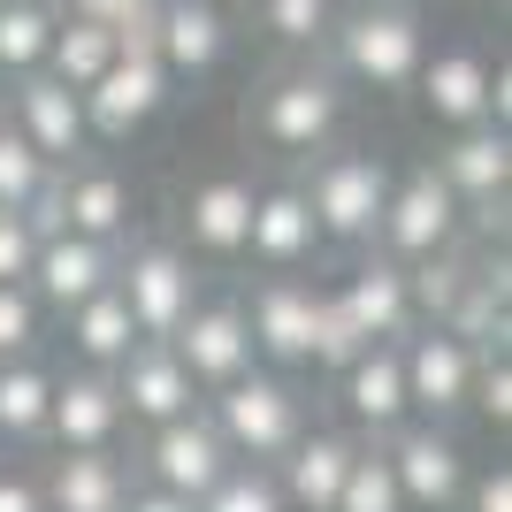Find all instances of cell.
I'll use <instances>...</instances> for the list:
<instances>
[{"mask_svg": "<svg viewBox=\"0 0 512 512\" xmlns=\"http://www.w3.org/2000/svg\"><path fill=\"white\" fill-rule=\"evenodd\" d=\"M344 100H352V92L337 85V69L321 62V54L276 62L253 85V100H245V130H253L268 153H283V161H314L321 146H337Z\"/></svg>", "mask_w": 512, "mask_h": 512, "instance_id": "obj_1", "label": "cell"}, {"mask_svg": "<svg viewBox=\"0 0 512 512\" xmlns=\"http://www.w3.org/2000/svg\"><path fill=\"white\" fill-rule=\"evenodd\" d=\"M321 62L337 69L344 92L352 85L360 92H413V77L428 62V23H421V8H367V0H352L329 23Z\"/></svg>", "mask_w": 512, "mask_h": 512, "instance_id": "obj_2", "label": "cell"}, {"mask_svg": "<svg viewBox=\"0 0 512 512\" xmlns=\"http://www.w3.org/2000/svg\"><path fill=\"white\" fill-rule=\"evenodd\" d=\"M390 176L398 169H390L375 146H321L314 161H306V176H299L321 245L367 253V245H375V222H383V199H390Z\"/></svg>", "mask_w": 512, "mask_h": 512, "instance_id": "obj_3", "label": "cell"}, {"mask_svg": "<svg viewBox=\"0 0 512 512\" xmlns=\"http://www.w3.org/2000/svg\"><path fill=\"white\" fill-rule=\"evenodd\" d=\"M199 406H207L214 436L230 444V459H245V467H276L283 451L314 428V421H306L299 383H291V375H276V367H253V375H237V383L207 390Z\"/></svg>", "mask_w": 512, "mask_h": 512, "instance_id": "obj_4", "label": "cell"}, {"mask_svg": "<svg viewBox=\"0 0 512 512\" xmlns=\"http://www.w3.org/2000/svg\"><path fill=\"white\" fill-rule=\"evenodd\" d=\"M467 245V207L444 192V176L413 161L406 176H390V199H383V222H375V245L367 253L398 260V268H421V260H444Z\"/></svg>", "mask_w": 512, "mask_h": 512, "instance_id": "obj_5", "label": "cell"}, {"mask_svg": "<svg viewBox=\"0 0 512 512\" xmlns=\"http://www.w3.org/2000/svg\"><path fill=\"white\" fill-rule=\"evenodd\" d=\"M115 291H123L138 337L169 344L176 329H184V314L207 299V276H199V260L184 253L176 237H130L123 260H115Z\"/></svg>", "mask_w": 512, "mask_h": 512, "instance_id": "obj_6", "label": "cell"}, {"mask_svg": "<svg viewBox=\"0 0 512 512\" xmlns=\"http://www.w3.org/2000/svg\"><path fill=\"white\" fill-rule=\"evenodd\" d=\"M237 459H230V444L214 436V421H207V406L199 413H184V421H161V428H146L138 436V451H130V474L146 482V490H169V497H184V505H199V497L230 474Z\"/></svg>", "mask_w": 512, "mask_h": 512, "instance_id": "obj_7", "label": "cell"}, {"mask_svg": "<svg viewBox=\"0 0 512 512\" xmlns=\"http://www.w3.org/2000/svg\"><path fill=\"white\" fill-rule=\"evenodd\" d=\"M169 92H176V77L153 54H115V62L92 77L77 100H85V130H92V146H130L138 130L169 107Z\"/></svg>", "mask_w": 512, "mask_h": 512, "instance_id": "obj_8", "label": "cell"}, {"mask_svg": "<svg viewBox=\"0 0 512 512\" xmlns=\"http://www.w3.org/2000/svg\"><path fill=\"white\" fill-rule=\"evenodd\" d=\"M398 367H406V406H413V421L451 428L459 413H467V398H474V367H482V352L459 344L451 329H436V321H421V329L398 344Z\"/></svg>", "mask_w": 512, "mask_h": 512, "instance_id": "obj_9", "label": "cell"}, {"mask_svg": "<svg viewBox=\"0 0 512 512\" xmlns=\"http://www.w3.org/2000/svg\"><path fill=\"white\" fill-rule=\"evenodd\" d=\"M390 474H398V497H406V512H459V497H467V444L451 436V428L436 421H406L398 436L383 444Z\"/></svg>", "mask_w": 512, "mask_h": 512, "instance_id": "obj_10", "label": "cell"}, {"mask_svg": "<svg viewBox=\"0 0 512 512\" xmlns=\"http://www.w3.org/2000/svg\"><path fill=\"white\" fill-rule=\"evenodd\" d=\"M169 352L184 360V375L199 383V398L222 383H237V375H253V329H245V299L237 291H207V299L184 314V329L169 337Z\"/></svg>", "mask_w": 512, "mask_h": 512, "instance_id": "obj_11", "label": "cell"}, {"mask_svg": "<svg viewBox=\"0 0 512 512\" xmlns=\"http://www.w3.org/2000/svg\"><path fill=\"white\" fill-rule=\"evenodd\" d=\"M123 398L115 375L62 360L54 367V406H46V444L39 451H123Z\"/></svg>", "mask_w": 512, "mask_h": 512, "instance_id": "obj_12", "label": "cell"}, {"mask_svg": "<svg viewBox=\"0 0 512 512\" xmlns=\"http://www.w3.org/2000/svg\"><path fill=\"white\" fill-rule=\"evenodd\" d=\"M314 306H321V283H306V276H260L253 291H245L253 360L276 367V375H299L306 352H314Z\"/></svg>", "mask_w": 512, "mask_h": 512, "instance_id": "obj_13", "label": "cell"}, {"mask_svg": "<svg viewBox=\"0 0 512 512\" xmlns=\"http://www.w3.org/2000/svg\"><path fill=\"white\" fill-rule=\"evenodd\" d=\"M8 123L23 130V146L39 153L46 169H77V161H92V130H85V100L69 85H54L46 69H31V77H16L8 85Z\"/></svg>", "mask_w": 512, "mask_h": 512, "instance_id": "obj_14", "label": "cell"}, {"mask_svg": "<svg viewBox=\"0 0 512 512\" xmlns=\"http://www.w3.org/2000/svg\"><path fill=\"white\" fill-rule=\"evenodd\" d=\"M253 176H199L192 192H184V207H176V245L199 260H245V230H253Z\"/></svg>", "mask_w": 512, "mask_h": 512, "instance_id": "obj_15", "label": "cell"}, {"mask_svg": "<svg viewBox=\"0 0 512 512\" xmlns=\"http://www.w3.org/2000/svg\"><path fill=\"white\" fill-rule=\"evenodd\" d=\"M329 383H337V406H344V436H360V444H390L413 421L398 344H367L360 360L344 367V375H329Z\"/></svg>", "mask_w": 512, "mask_h": 512, "instance_id": "obj_16", "label": "cell"}, {"mask_svg": "<svg viewBox=\"0 0 512 512\" xmlns=\"http://www.w3.org/2000/svg\"><path fill=\"white\" fill-rule=\"evenodd\" d=\"M54 207H62V230L100 237V245H130V230H138V192H130V176L115 169V161H100V153L54 176Z\"/></svg>", "mask_w": 512, "mask_h": 512, "instance_id": "obj_17", "label": "cell"}, {"mask_svg": "<svg viewBox=\"0 0 512 512\" xmlns=\"http://www.w3.org/2000/svg\"><path fill=\"white\" fill-rule=\"evenodd\" d=\"M115 260H123V245L54 230V237H39V260H31V299L46 306V321H62L69 306L100 299L107 283H115Z\"/></svg>", "mask_w": 512, "mask_h": 512, "instance_id": "obj_18", "label": "cell"}, {"mask_svg": "<svg viewBox=\"0 0 512 512\" xmlns=\"http://www.w3.org/2000/svg\"><path fill=\"white\" fill-rule=\"evenodd\" d=\"M115 398H123V421L146 436V428L161 421H184V413H199V383L184 375V360H176L169 344L138 337L123 352V367H115Z\"/></svg>", "mask_w": 512, "mask_h": 512, "instance_id": "obj_19", "label": "cell"}, {"mask_svg": "<svg viewBox=\"0 0 512 512\" xmlns=\"http://www.w3.org/2000/svg\"><path fill=\"white\" fill-rule=\"evenodd\" d=\"M245 260H260L268 276H299L306 260H321V230H314V207H306L299 176H283V184H260V192H253Z\"/></svg>", "mask_w": 512, "mask_h": 512, "instance_id": "obj_20", "label": "cell"}, {"mask_svg": "<svg viewBox=\"0 0 512 512\" xmlns=\"http://www.w3.org/2000/svg\"><path fill=\"white\" fill-rule=\"evenodd\" d=\"M490 54L474 46H428L421 77H413V100L436 130H467V123H490Z\"/></svg>", "mask_w": 512, "mask_h": 512, "instance_id": "obj_21", "label": "cell"}, {"mask_svg": "<svg viewBox=\"0 0 512 512\" xmlns=\"http://www.w3.org/2000/svg\"><path fill=\"white\" fill-rule=\"evenodd\" d=\"M329 291L344 299V314L360 321L367 344H406L413 329H421L406 268H398V260H383V253H360L352 268H344V283H329Z\"/></svg>", "mask_w": 512, "mask_h": 512, "instance_id": "obj_22", "label": "cell"}, {"mask_svg": "<svg viewBox=\"0 0 512 512\" xmlns=\"http://www.w3.org/2000/svg\"><path fill=\"white\" fill-rule=\"evenodd\" d=\"M138 474L123 451H46L39 467V497L46 512H123Z\"/></svg>", "mask_w": 512, "mask_h": 512, "instance_id": "obj_23", "label": "cell"}, {"mask_svg": "<svg viewBox=\"0 0 512 512\" xmlns=\"http://www.w3.org/2000/svg\"><path fill=\"white\" fill-rule=\"evenodd\" d=\"M352 459H360V436H344V428H306L268 474H276V490H283L291 512H329L337 490H344V474H352Z\"/></svg>", "mask_w": 512, "mask_h": 512, "instance_id": "obj_24", "label": "cell"}, {"mask_svg": "<svg viewBox=\"0 0 512 512\" xmlns=\"http://www.w3.org/2000/svg\"><path fill=\"white\" fill-rule=\"evenodd\" d=\"M222 54H230V16H222L214 0H161L153 62L169 69V77H207Z\"/></svg>", "mask_w": 512, "mask_h": 512, "instance_id": "obj_25", "label": "cell"}, {"mask_svg": "<svg viewBox=\"0 0 512 512\" xmlns=\"http://www.w3.org/2000/svg\"><path fill=\"white\" fill-rule=\"evenodd\" d=\"M62 337H69V360H77V367L115 375V367H123V352L138 344V321H130L123 291L107 283L100 299H85V306H69V314H62Z\"/></svg>", "mask_w": 512, "mask_h": 512, "instance_id": "obj_26", "label": "cell"}, {"mask_svg": "<svg viewBox=\"0 0 512 512\" xmlns=\"http://www.w3.org/2000/svg\"><path fill=\"white\" fill-rule=\"evenodd\" d=\"M46 406H54V367L31 360H0V444L8 451H39L46 444Z\"/></svg>", "mask_w": 512, "mask_h": 512, "instance_id": "obj_27", "label": "cell"}, {"mask_svg": "<svg viewBox=\"0 0 512 512\" xmlns=\"http://www.w3.org/2000/svg\"><path fill=\"white\" fill-rule=\"evenodd\" d=\"M54 0H0V85H16L31 69H46V46H54Z\"/></svg>", "mask_w": 512, "mask_h": 512, "instance_id": "obj_28", "label": "cell"}, {"mask_svg": "<svg viewBox=\"0 0 512 512\" xmlns=\"http://www.w3.org/2000/svg\"><path fill=\"white\" fill-rule=\"evenodd\" d=\"M115 62V31L107 23H85V16H54V46H46V77L69 92H85L100 69Z\"/></svg>", "mask_w": 512, "mask_h": 512, "instance_id": "obj_29", "label": "cell"}, {"mask_svg": "<svg viewBox=\"0 0 512 512\" xmlns=\"http://www.w3.org/2000/svg\"><path fill=\"white\" fill-rule=\"evenodd\" d=\"M337 8H344V0H253L260 31L283 46V62H306V54H321V39H329Z\"/></svg>", "mask_w": 512, "mask_h": 512, "instance_id": "obj_30", "label": "cell"}, {"mask_svg": "<svg viewBox=\"0 0 512 512\" xmlns=\"http://www.w3.org/2000/svg\"><path fill=\"white\" fill-rule=\"evenodd\" d=\"M54 176H62V169H46L39 153L23 146V130L0 115V214H23L31 199H46V192H54Z\"/></svg>", "mask_w": 512, "mask_h": 512, "instance_id": "obj_31", "label": "cell"}, {"mask_svg": "<svg viewBox=\"0 0 512 512\" xmlns=\"http://www.w3.org/2000/svg\"><path fill=\"white\" fill-rule=\"evenodd\" d=\"M367 352V337H360V321L344 314V299L321 283V306H314V352H306V367L314 375H344V367Z\"/></svg>", "mask_w": 512, "mask_h": 512, "instance_id": "obj_32", "label": "cell"}, {"mask_svg": "<svg viewBox=\"0 0 512 512\" xmlns=\"http://www.w3.org/2000/svg\"><path fill=\"white\" fill-rule=\"evenodd\" d=\"M329 512H406L383 444H360V459H352V474H344V490H337V505H329Z\"/></svg>", "mask_w": 512, "mask_h": 512, "instance_id": "obj_33", "label": "cell"}, {"mask_svg": "<svg viewBox=\"0 0 512 512\" xmlns=\"http://www.w3.org/2000/svg\"><path fill=\"white\" fill-rule=\"evenodd\" d=\"M199 512H291V505H283V490H276L268 467H245V459H237V467L199 497Z\"/></svg>", "mask_w": 512, "mask_h": 512, "instance_id": "obj_34", "label": "cell"}, {"mask_svg": "<svg viewBox=\"0 0 512 512\" xmlns=\"http://www.w3.org/2000/svg\"><path fill=\"white\" fill-rule=\"evenodd\" d=\"M46 344V306L31 299V283H0V360H31Z\"/></svg>", "mask_w": 512, "mask_h": 512, "instance_id": "obj_35", "label": "cell"}, {"mask_svg": "<svg viewBox=\"0 0 512 512\" xmlns=\"http://www.w3.org/2000/svg\"><path fill=\"white\" fill-rule=\"evenodd\" d=\"M467 413H474L482 428H497V436L512 428V360H505V352H482V367H474V398H467Z\"/></svg>", "mask_w": 512, "mask_h": 512, "instance_id": "obj_36", "label": "cell"}, {"mask_svg": "<svg viewBox=\"0 0 512 512\" xmlns=\"http://www.w3.org/2000/svg\"><path fill=\"white\" fill-rule=\"evenodd\" d=\"M31 260H39L31 214H0V283H31Z\"/></svg>", "mask_w": 512, "mask_h": 512, "instance_id": "obj_37", "label": "cell"}, {"mask_svg": "<svg viewBox=\"0 0 512 512\" xmlns=\"http://www.w3.org/2000/svg\"><path fill=\"white\" fill-rule=\"evenodd\" d=\"M459 512H512V467H505V459L467 474V497H459Z\"/></svg>", "mask_w": 512, "mask_h": 512, "instance_id": "obj_38", "label": "cell"}, {"mask_svg": "<svg viewBox=\"0 0 512 512\" xmlns=\"http://www.w3.org/2000/svg\"><path fill=\"white\" fill-rule=\"evenodd\" d=\"M62 16H85V23H107V31H123V23H138L146 8H161V0H54Z\"/></svg>", "mask_w": 512, "mask_h": 512, "instance_id": "obj_39", "label": "cell"}, {"mask_svg": "<svg viewBox=\"0 0 512 512\" xmlns=\"http://www.w3.org/2000/svg\"><path fill=\"white\" fill-rule=\"evenodd\" d=\"M0 512H46L39 467H0Z\"/></svg>", "mask_w": 512, "mask_h": 512, "instance_id": "obj_40", "label": "cell"}, {"mask_svg": "<svg viewBox=\"0 0 512 512\" xmlns=\"http://www.w3.org/2000/svg\"><path fill=\"white\" fill-rule=\"evenodd\" d=\"M490 123H497V130H512V62H497V69H490Z\"/></svg>", "mask_w": 512, "mask_h": 512, "instance_id": "obj_41", "label": "cell"}, {"mask_svg": "<svg viewBox=\"0 0 512 512\" xmlns=\"http://www.w3.org/2000/svg\"><path fill=\"white\" fill-rule=\"evenodd\" d=\"M123 512H199V505H184V497H169V490H146V482H138Z\"/></svg>", "mask_w": 512, "mask_h": 512, "instance_id": "obj_42", "label": "cell"}, {"mask_svg": "<svg viewBox=\"0 0 512 512\" xmlns=\"http://www.w3.org/2000/svg\"><path fill=\"white\" fill-rule=\"evenodd\" d=\"M367 8H421V0H367Z\"/></svg>", "mask_w": 512, "mask_h": 512, "instance_id": "obj_43", "label": "cell"}, {"mask_svg": "<svg viewBox=\"0 0 512 512\" xmlns=\"http://www.w3.org/2000/svg\"><path fill=\"white\" fill-rule=\"evenodd\" d=\"M0 467H8V444H0Z\"/></svg>", "mask_w": 512, "mask_h": 512, "instance_id": "obj_44", "label": "cell"}]
</instances>
